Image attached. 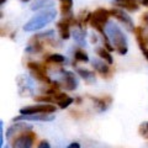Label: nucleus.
I'll list each match as a JSON object with an SVG mask.
<instances>
[{
  "label": "nucleus",
  "instance_id": "obj_11",
  "mask_svg": "<svg viewBox=\"0 0 148 148\" xmlns=\"http://www.w3.org/2000/svg\"><path fill=\"white\" fill-rule=\"evenodd\" d=\"M91 66L92 68L98 72L101 77L104 78H110L111 77V68L110 64L106 63L103 59H92L91 61Z\"/></svg>",
  "mask_w": 148,
  "mask_h": 148
},
{
  "label": "nucleus",
  "instance_id": "obj_24",
  "mask_svg": "<svg viewBox=\"0 0 148 148\" xmlns=\"http://www.w3.org/2000/svg\"><path fill=\"white\" fill-rule=\"evenodd\" d=\"M37 148H51V145L48 143V141H41L37 145Z\"/></svg>",
  "mask_w": 148,
  "mask_h": 148
},
{
  "label": "nucleus",
  "instance_id": "obj_4",
  "mask_svg": "<svg viewBox=\"0 0 148 148\" xmlns=\"http://www.w3.org/2000/svg\"><path fill=\"white\" fill-rule=\"evenodd\" d=\"M57 108L52 104H37L31 106H25L20 109L21 115H35V114H54Z\"/></svg>",
  "mask_w": 148,
  "mask_h": 148
},
{
  "label": "nucleus",
  "instance_id": "obj_20",
  "mask_svg": "<svg viewBox=\"0 0 148 148\" xmlns=\"http://www.w3.org/2000/svg\"><path fill=\"white\" fill-rule=\"evenodd\" d=\"M35 100L37 101V103H40V104H52L54 103V99H53V96H51V95H40V96H35Z\"/></svg>",
  "mask_w": 148,
  "mask_h": 148
},
{
  "label": "nucleus",
  "instance_id": "obj_25",
  "mask_svg": "<svg viewBox=\"0 0 148 148\" xmlns=\"http://www.w3.org/2000/svg\"><path fill=\"white\" fill-rule=\"evenodd\" d=\"M67 148H80V145L78 142H72Z\"/></svg>",
  "mask_w": 148,
  "mask_h": 148
},
{
  "label": "nucleus",
  "instance_id": "obj_5",
  "mask_svg": "<svg viewBox=\"0 0 148 148\" xmlns=\"http://www.w3.org/2000/svg\"><path fill=\"white\" fill-rule=\"evenodd\" d=\"M27 67L31 71V74L35 79L42 82V83H46V84H52V82L48 78L47 75V69L43 64H40V63H36V62H30L27 64Z\"/></svg>",
  "mask_w": 148,
  "mask_h": 148
},
{
  "label": "nucleus",
  "instance_id": "obj_23",
  "mask_svg": "<svg viewBox=\"0 0 148 148\" xmlns=\"http://www.w3.org/2000/svg\"><path fill=\"white\" fill-rule=\"evenodd\" d=\"M73 103H74V99L73 98H69V96H68L67 99H64V100L61 101V103H58V108L59 109H67L68 106L71 105V104H73Z\"/></svg>",
  "mask_w": 148,
  "mask_h": 148
},
{
  "label": "nucleus",
  "instance_id": "obj_7",
  "mask_svg": "<svg viewBox=\"0 0 148 148\" xmlns=\"http://www.w3.org/2000/svg\"><path fill=\"white\" fill-rule=\"evenodd\" d=\"M61 84L66 90L68 91H73L78 88V78L75 77V74L68 71H63L62 72V79H61Z\"/></svg>",
  "mask_w": 148,
  "mask_h": 148
},
{
  "label": "nucleus",
  "instance_id": "obj_29",
  "mask_svg": "<svg viewBox=\"0 0 148 148\" xmlns=\"http://www.w3.org/2000/svg\"><path fill=\"white\" fill-rule=\"evenodd\" d=\"M74 103H79V104H80V103H82V99H80V98H77V99H74Z\"/></svg>",
  "mask_w": 148,
  "mask_h": 148
},
{
  "label": "nucleus",
  "instance_id": "obj_32",
  "mask_svg": "<svg viewBox=\"0 0 148 148\" xmlns=\"http://www.w3.org/2000/svg\"><path fill=\"white\" fill-rule=\"evenodd\" d=\"M4 148H11V146H5V147H4Z\"/></svg>",
  "mask_w": 148,
  "mask_h": 148
},
{
  "label": "nucleus",
  "instance_id": "obj_31",
  "mask_svg": "<svg viewBox=\"0 0 148 148\" xmlns=\"http://www.w3.org/2000/svg\"><path fill=\"white\" fill-rule=\"evenodd\" d=\"M22 3H27V1H30V0H21Z\"/></svg>",
  "mask_w": 148,
  "mask_h": 148
},
{
  "label": "nucleus",
  "instance_id": "obj_13",
  "mask_svg": "<svg viewBox=\"0 0 148 148\" xmlns=\"http://www.w3.org/2000/svg\"><path fill=\"white\" fill-rule=\"evenodd\" d=\"M119 8L126 9L128 11H137L140 9L137 0H114Z\"/></svg>",
  "mask_w": 148,
  "mask_h": 148
},
{
  "label": "nucleus",
  "instance_id": "obj_2",
  "mask_svg": "<svg viewBox=\"0 0 148 148\" xmlns=\"http://www.w3.org/2000/svg\"><path fill=\"white\" fill-rule=\"evenodd\" d=\"M57 14H56V10L51 9V10H45V11H41L38 14H36L34 17H31L29 21L25 24L24 26V30L26 32H34V31H37V30H41L43 29L46 25L51 24Z\"/></svg>",
  "mask_w": 148,
  "mask_h": 148
},
{
  "label": "nucleus",
  "instance_id": "obj_26",
  "mask_svg": "<svg viewBox=\"0 0 148 148\" xmlns=\"http://www.w3.org/2000/svg\"><path fill=\"white\" fill-rule=\"evenodd\" d=\"M142 20H143V22H145L146 25H148V12H145V14H143Z\"/></svg>",
  "mask_w": 148,
  "mask_h": 148
},
{
  "label": "nucleus",
  "instance_id": "obj_28",
  "mask_svg": "<svg viewBox=\"0 0 148 148\" xmlns=\"http://www.w3.org/2000/svg\"><path fill=\"white\" fill-rule=\"evenodd\" d=\"M141 3H142V5H145L148 8V0H141Z\"/></svg>",
  "mask_w": 148,
  "mask_h": 148
},
{
  "label": "nucleus",
  "instance_id": "obj_9",
  "mask_svg": "<svg viewBox=\"0 0 148 148\" xmlns=\"http://www.w3.org/2000/svg\"><path fill=\"white\" fill-rule=\"evenodd\" d=\"M54 120V114H35V115H20L14 119V122L18 121H53Z\"/></svg>",
  "mask_w": 148,
  "mask_h": 148
},
{
  "label": "nucleus",
  "instance_id": "obj_3",
  "mask_svg": "<svg viewBox=\"0 0 148 148\" xmlns=\"http://www.w3.org/2000/svg\"><path fill=\"white\" fill-rule=\"evenodd\" d=\"M37 140L36 133L30 130V131L22 132L21 135L16 136L11 141V148H34V145Z\"/></svg>",
  "mask_w": 148,
  "mask_h": 148
},
{
  "label": "nucleus",
  "instance_id": "obj_30",
  "mask_svg": "<svg viewBox=\"0 0 148 148\" xmlns=\"http://www.w3.org/2000/svg\"><path fill=\"white\" fill-rule=\"evenodd\" d=\"M6 0H0V4H1V5H4V3H5Z\"/></svg>",
  "mask_w": 148,
  "mask_h": 148
},
{
  "label": "nucleus",
  "instance_id": "obj_18",
  "mask_svg": "<svg viewBox=\"0 0 148 148\" xmlns=\"http://www.w3.org/2000/svg\"><path fill=\"white\" fill-rule=\"evenodd\" d=\"M61 1V12L63 17L71 16L72 14V6H73V0H59Z\"/></svg>",
  "mask_w": 148,
  "mask_h": 148
},
{
  "label": "nucleus",
  "instance_id": "obj_10",
  "mask_svg": "<svg viewBox=\"0 0 148 148\" xmlns=\"http://www.w3.org/2000/svg\"><path fill=\"white\" fill-rule=\"evenodd\" d=\"M110 12H111V16L116 17L117 20L121 22L123 26H126V27H127V30L133 31V30L136 29V27L133 26V21H132L131 16L127 15V14L123 10H120V9H111Z\"/></svg>",
  "mask_w": 148,
  "mask_h": 148
},
{
  "label": "nucleus",
  "instance_id": "obj_12",
  "mask_svg": "<svg viewBox=\"0 0 148 148\" xmlns=\"http://www.w3.org/2000/svg\"><path fill=\"white\" fill-rule=\"evenodd\" d=\"M54 6V0H35L31 4L30 9L32 11H37V10H51Z\"/></svg>",
  "mask_w": 148,
  "mask_h": 148
},
{
  "label": "nucleus",
  "instance_id": "obj_17",
  "mask_svg": "<svg viewBox=\"0 0 148 148\" xmlns=\"http://www.w3.org/2000/svg\"><path fill=\"white\" fill-rule=\"evenodd\" d=\"M96 54L99 56V57L103 59V61H105L106 63H109L110 66L114 63V59H112V56L110 54V52L108 49H106L105 47H99L98 49H96Z\"/></svg>",
  "mask_w": 148,
  "mask_h": 148
},
{
  "label": "nucleus",
  "instance_id": "obj_19",
  "mask_svg": "<svg viewBox=\"0 0 148 148\" xmlns=\"http://www.w3.org/2000/svg\"><path fill=\"white\" fill-rule=\"evenodd\" d=\"M66 59L62 54L54 53V54H49L48 57H46V63H54V64H61L63 63Z\"/></svg>",
  "mask_w": 148,
  "mask_h": 148
},
{
  "label": "nucleus",
  "instance_id": "obj_8",
  "mask_svg": "<svg viewBox=\"0 0 148 148\" xmlns=\"http://www.w3.org/2000/svg\"><path fill=\"white\" fill-rule=\"evenodd\" d=\"M75 22L77 21L73 18V16H66L62 18V21H59L57 24L59 35L63 40H68L71 37V26H73Z\"/></svg>",
  "mask_w": 148,
  "mask_h": 148
},
{
  "label": "nucleus",
  "instance_id": "obj_6",
  "mask_svg": "<svg viewBox=\"0 0 148 148\" xmlns=\"http://www.w3.org/2000/svg\"><path fill=\"white\" fill-rule=\"evenodd\" d=\"M30 130H32V126H31V125L25 123V122H16V123H12L11 126L8 128V131H6V138H8L9 142H11L16 136L21 135L22 132L30 131Z\"/></svg>",
  "mask_w": 148,
  "mask_h": 148
},
{
  "label": "nucleus",
  "instance_id": "obj_22",
  "mask_svg": "<svg viewBox=\"0 0 148 148\" xmlns=\"http://www.w3.org/2000/svg\"><path fill=\"white\" fill-rule=\"evenodd\" d=\"M138 133H140V136L143 137L145 140H148V121L142 122L140 125V127H138Z\"/></svg>",
  "mask_w": 148,
  "mask_h": 148
},
{
  "label": "nucleus",
  "instance_id": "obj_27",
  "mask_svg": "<svg viewBox=\"0 0 148 148\" xmlns=\"http://www.w3.org/2000/svg\"><path fill=\"white\" fill-rule=\"evenodd\" d=\"M142 52H143V56H145V57H146V59H147V61H148V48H146V49H143V51H142Z\"/></svg>",
  "mask_w": 148,
  "mask_h": 148
},
{
  "label": "nucleus",
  "instance_id": "obj_14",
  "mask_svg": "<svg viewBox=\"0 0 148 148\" xmlns=\"http://www.w3.org/2000/svg\"><path fill=\"white\" fill-rule=\"evenodd\" d=\"M89 98L92 100V103H94L95 108H96V110H98L99 112L105 111L106 109H108V106L110 105V103H111V100L106 101V99H109V96L108 98H92V96H89Z\"/></svg>",
  "mask_w": 148,
  "mask_h": 148
},
{
  "label": "nucleus",
  "instance_id": "obj_16",
  "mask_svg": "<svg viewBox=\"0 0 148 148\" xmlns=\"http://www.w3.org/2000/svg\"><path fill=\"white\" fill-rule=\"evenodd\" d=\"M77 73L79 74V75L88 83V84H91V83L95 82V74L92 72H90V71H88V69L79 68V69H77Z\"/></svg>",
  "mask_w": 148,
  "mask_h": 148
},
{
  "label": "nucleus",
  "instance_id": "obj_15",
  "mask_svg": "<svg viewBox=\"0 0 148 148\" xmlns=\"http://www.w3.org/2000/svg\"><path fill=\"white\" fill-rule=\"evenodd\" d=\"M73 38H74V41L79 45V46H85L86 45V42H85V30H83V29H75L73 31Z\"/></svg>",
  "mask_w": 148,
  "mask_h": 148
},
{
  "label": "nucleus",
  "instance_id": "obj_1",
  "mask_svg": "<svg viewBox=\"0 0 148 148\" xmlns=\"http://www.w3.org/2000/svg\"><path fill=\"white\" fill-rule=\"evenodd\" d=\"M105 31H106V35H108L109 40L111 45H114V48L115 51L125 56L127 53V38L126 36L123 35L122 30L119 27V25L114 24V22H108V25L105 26Z\"/></svg>",
  "mask_w": 148,
  "mask_h": 148
},
{
  "label": "nucleus",
  "instance_id": "obj_21",
  "mask_svg": "<svg viewBox=\"0 0 148 148\" xmlns=\"http://www.w3.org/2000/svg\"><path fill=\"white\" fill-rule=\"evenodd\" d=\"M74 59H75L77 62H88L89 61V57H88V54L84 52V51L77 49L75 53H74Z\"/></svg>",
  "mask_w": 148,
  "mask_h": 148
}]
</instances>
